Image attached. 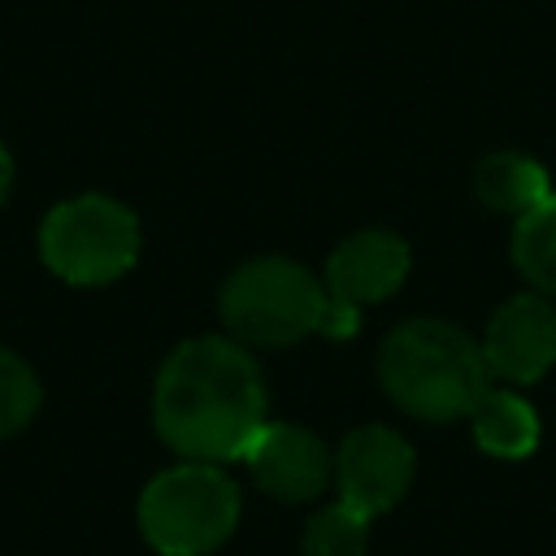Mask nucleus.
Here are the masks:
<instances>
[{
	"instance_id": "5",
	"label": "nucleus",
	"mask_w": 556,
	"mask_h": 556,
	"mask_svg": "<svg viewBox=\"0 0 556 556\" xmlns=\"http://www.w3.org/2000/svg\"><path fill=\"white\" fill-rule=\"evenodd\" d=\"M139 217L100 191L70 195L39 222V261L70 287H109L139 261Z\"/></svg>"
},
{
	"instance_id": "10",
	"label": "nucleus",
	"mask_w": 556,
	"mask_h": 556,
	"mask_svg": "<svg viewBox=\"0 0 556 556\" xmlns=\"http://www.w3.org/2000/svg\"><path fill=\"white\" fill-rule=\"evenodd\" d=\"M469 426H473L478 452H486L495 460H526L543 434L534 404L508 387H486L478 395V404L469 408Z\"/></svg>"
},
{
	"instance_id": "4",
	"label": "nucleus",
	"mask_w": 556,
	"mask_h": 556,
	"mask_svg": "<svg viewBox=\"0 0 556 556\" xmlns=\"http://www.w3.org/2000/svg\"><path fill=\"white\" fill-rule=\"evenodd\" d=\"M217 313L230 339L252 348H291L308 334H321L326 321V287L287 256H256L239 265L222 295Z\"/></svg>"
},
{
	"instance_id": "15",
	"label": "nucleus",
	"mask_w": 556,
	"mask_h": 556,
	"mask_svg": "<svg viewBox=\"0 0 556 556\" xmlns=\"http://www.w3.org/2000/svg\"><path fill=\"white\" fill-rule=\"evenodd\" d=\"M9 191H13V156H9V148L0 143V204L9 200Z\"/></svg>"
},
{
	"instance_id": "11",
	"label": "nucleus",
	"mask_w": 556,
	"mask_h": 556,
	"mask_svg": "<svg viewBox=\"0 0 556 556\" xmlns=\"http://www.w3.org/2000/svg\"><path fill=\"white\" fill-rule=\"evenodd\" d=\"M473 195L491 208V213H508L521 217L526 208H534L539 200L552 195V178L534 156L521 152H491L473 165Z\"/></svg>"
},
{
	"instance_id": "8",
	"label": "nucleus",
	"mask_w": 556,
	"mask_h": 556,
	"mask_svg": "<svg viewBox=\"0 0 556 556\" xmlns=\"http://www.w3.org/2000/svg\"><path fill=\"white\" fill-rule=\"evenodd\" d=\"M243 465L252 473V482L282 500V504H304V500H317L330 482H334V456L330 447L295 426V421H265L248 452H243Z\"/></svg>"
},
{
	"instance_id": "1",
	"label": "nucleus",
	"mask_w": 556,
	"mask_h": 556,
	"mask_svg": "<svg viewBox=\"0 0 556 556\" xmlns=\"http://www.w3.org/2000/svg\"><path fill=\"white\" fill-rule=\"evenodd\" d=\"M265 421V378L239 339L195 334L165 356L152 387V426L178 456L243 460Z\"/></svg>"
},
{
	"instance_id": "3",
	"label": "nucleus",
	"mask_w": 556,
	"mask_h": 556,
	"mask_svg": "<svg viewBox=\"0 0 556 556\" xmlns=\"http://www.w3.org/2000/svg\"><path fill=\"white\" fill-rule=\"evenodd\" d=\"M239 486L213 460L161 469L139 495V530L161 556H208L239 526Z\"/></svg>"
},
{
	"instance_id": "6",
	"label": "nucleus",
	"mask_w": 556,
	"mask_h": 556,
	"mask_svg": "<svg viewBox=\"0 0 556 556\" xmlns=\"http://www.w3.org/2000/svg\"><path fill=\"white\" fill-rule=\"evenodd\" d=\"M413 252L395 230H356L326 256V339H352L361 326V308L395 295L408 278Z\"/></svg>"
},
{
	"instance_id": "9",
	"label": "nucleus",
	"mask_w": 556,
	"mask_h": 556,
	"mask_svg": "<svg viewBox=\"0 0 556 556\" xmlns=\"http://www.w3.org/2000/svg\"><path fill=\"white\" fill-rule=\"evenodd\" d=\"M482 361L491 378H504L513 387L539 382L556 365V304L539 291L504 300L486 321Z\"/></svg>"
},
{
	"instance_id": "14",
	"label": "nucleus",
	"mask_w": 556,
	"mask_h": 556,
	"mask_svg": "<svg viewBox=\"0 0 556 556\" xmlns=\"http://www.w3.org/2000/svg\"><path fill=\"white\" fill-rule=\"evenodd\" d=\"M39 400H43V387L35 369L17 352L0 348V439L26 430L39 413Z\"/></svg>"
},
{
	"instance_id": "7",
	"label": "nucleus",
	"mask_w": 556,
	"mask_h": 556,
	"mask_svg": "<svg viewBox=\"0 0 556 556\" xmlns=\"http://www.w3.org/2000/svg\"><path fill=\"white\" fill-rule=\"evenodd\" d=\"M413 469H417V456H413L408 439L391 426H361L334 452L339 500L352 504L356 513H365L369 521L391 513L408 495Z\"/></svg>"
},
{
	"instance_id": "12",
	"label": "nucleus",
	"mask_w": 556,
	"mask_h": 556,
	"mask_svg": "<svg viewBox=\"0 0 556 556\" xmlns=\"http://www.w3.org/2000/svg\"><path fill=\"white\" fill-rule=\"evenodd\" d=\"M513 265L539 295H556V191L513 217Z\"/></svg>"
},
{
	"instance_id": "2",
	"label": "nucleus",
	"mask_w": 556,
	"mask_h": 556,
	"mask_svg": "<svg viewBox=\"0 0 556 556\" xmlns=\"http://www.w3.org/2000/svg\"><path fill=\"white\" fill-rule=\"evenodd\" d=\"M382 391L421 421H456L469 417L478 395L491 387V369L482 361V343H473L460 326L439 317L400 321L378 352Z\"/></svg>"
},
{
	"instance_id": "13",
	"label": "nucleus",
	"mask_w": 556,
	"mask_h": 556,
	"mask_svg": "<svg viewBox=\"0 0 556 556\" xmlns=\"http://www.w3.org/2000/svg\"><path fill=\"white\" fill-rule=\"evenodd\" d=\"M365 547H369V517L343 500L317 508L300 539L304 556H365Z\"/></svg>"
}]
</instances>
